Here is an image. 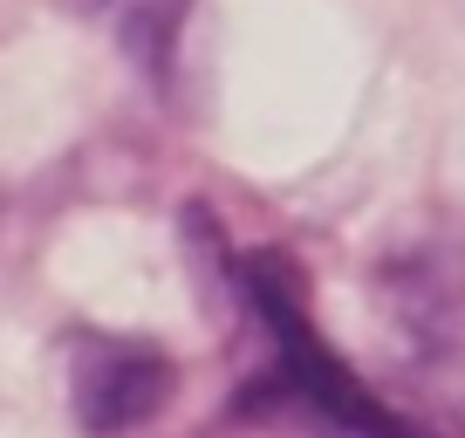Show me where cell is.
Returning <instances> with one entry per match:
<instances>
[{"label":"cell","mask_w":465,"mask_h":438,"mask_svg":"<svg viewBox=\"0 0 465 438\" xmlns=\"http://www.w3.org/2000/svg\"><path fill=\"white\" fill-rule=\"evenodd\" d=\"M226 281L240 288V308L261 322V343H267V363L240 383L232 418L267 424V432H294V438H431L411 411L377 397L322 343L315 315H308L302 267L288 254L274 247L232 254Z\"/></svg>","instance_id":"obj_1"},{"label":"cell","mask_w":465,"mask_h":438,"mask_svg":"<svg viewBox=\"0 0 465 438\" xmlns=\"http://www.w3.org/2000/svg\"><path fill=\"white\" fill-rule=\"evenodd\" d=\"M178 370L158 343L144 336H103L75 329L69 336V411L89 438H131L164 411Z\"/></svg>","instance_id":"obj_2"},{"label":"cell","mask_w":465,"mask_h":438,"mask_svg":"<svg viewBox=\"0 0 465 438\" xmlns=\"http://www.w3.org/2000/svg\"><path fill=\"white\" fill-rule=\"evenodd\" d=\"M62 7L103 21V28L116 35V48H124L137 69L164 75V62H172V48H178V28H185V7H192V0H62Z\"/></svg>","instance_id":"obj_3"}]
</instances>
